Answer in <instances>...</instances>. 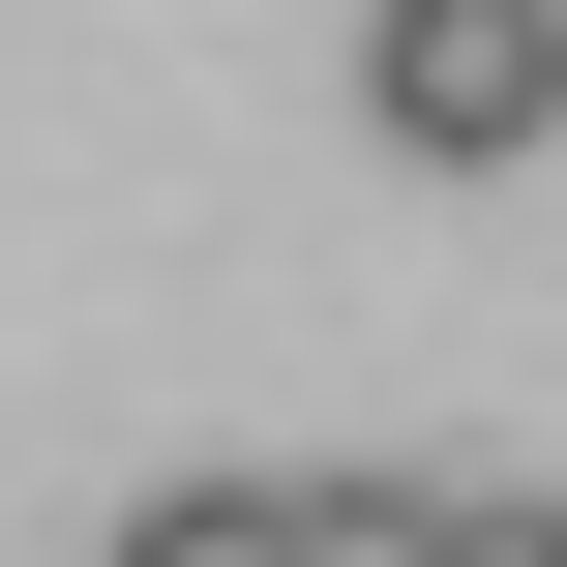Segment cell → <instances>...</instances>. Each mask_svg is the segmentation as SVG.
I'll list each match as a JSON object with an SVG mask.
<instances>
[{
	"instance_id": "cell-1",
	"label": "cell",
	"mask_w": 567,
	"mask_h": 567,
	"mask_svg": "<svg viewBox=\"0 0 567 567\" xmlns=\"http://www.w3.org/2000/svg\"><path fill=\"white\" fill-rule=\"evenodd\" d=\"M359 120H389L419 179L567 150V0H359Z\"/></svg>"
},
{
	"instance_id": "cell-2",
	"label": "cell",
	"mask_w": 567,
	"mask_h": 567,
	"mask_svg": "<svg viewBox=\"0 0 567 567\" xmlns=\"http://www.w3.org/2000/svg\"><path fill=\"white\" fill-rule=\"evenodd\" d=\"M299 567H449V478H299Z\"/></svg>"
},
{
	"instance_id": "cell-3",
	"label": "cell",
	"mask_w": 567,
	"mask_h": 567,
	"mask_svg": "<svg viewBox=\"0 0 567 567\" xmlns=\"http://www.w3.org/2000/svg\"><path fill=\"white\" fill-rule=\"evenodd\" d=\"M449 567H567V508L538 478H449Z\"/></svg>"
}]
</instances>
